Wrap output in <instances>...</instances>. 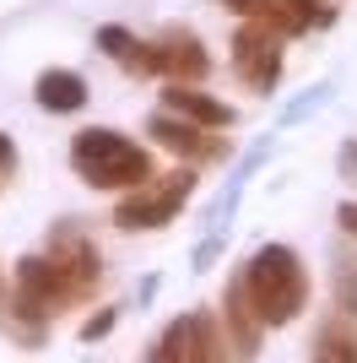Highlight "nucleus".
Wrapping results in <instances>:
<instances>
[{"mask_svg":"<svg viewBox=\"0 0 357 363\" xmlns=\"http://www.w3.org/2000/svg\"><path fill=\"white\" fill-rule=\"evenodd\" d=\"M282 28H271L260 11H249V22L233 33V71L249 92H271L282 76Z\"/></svg>","mask_w":357,"mask_h":363,"instance_id":"obj_3","label":"nucleus"},{"mask_svg":"<svg viewBox=\"0 0 357 363\" xmlns=\"http://www.w3.org/2000/svg\"><path fill=\"white\" fill-rule=\"evenodd\" d=\"M152 60H157V71H163L168 82H200V76L211 71L206 44H200L195 33H157V38H152Z\"/></svg>","mask_w":357,"mask_h":363,"instance_id":"obj_6","label":"nucleus"},{"mask_svg":"<svg viewBox=\"0 0 357 363\" xmlns=\"http://www.w3.org/2000/svg\"><path fill=\"white\" fill-rule=\"evenodd\" d=\"M238 277H244L254 315L266 320V325H287V320H298V315H303V303H309L303 260H298L287 244H266V250H254V260Z\"/></svg>","mask_w":357,"mask_h":363,"instance_id":"obj_1","label":"nucleus"},{"mask_svg":"<svg viewBox=\"0 0 357 363\" xmlns=\"http://www.w3.org/2000/svg\"><path fill=\"white\" fill-rule=\"evenodd\" d=\"M71 163L76 174L98 190H135V184L152 179V157L147 147L125 141L119 130H81L71 141Z\"/></svg>","mask_w":357,"mask_h":363,"instance_id":"obj_2","label":"nucleus"},{"mask_svg":"<svg viewBox=\"0 0 357 363\" xmlns=\"http://www.w3.org/2000/svg\"><path fill=\"white\" fill-rule=\"evenodd\" d=\"M227 11H254V6H260V0H222Z\"/></svg>","mask_w":357,"mask_h":363,"instance_id":"obj_16","label":"nucleus"},{"mask_svg":"<svg viewBox=\"0 0 357 363\" xmlns=\"http://www.w3.org/2000/svg\"><path fill=\"white\" fill-rule=\"evenodd\" d=\"M163 104L174 114H184V120H195V125H233V108L206 98V92H195V82H168Z\"/></svg>","mask_w":357,"mask_h":363,"instance_id":"obj_8","label":"nucleus"},{"mask_svg":"<svg viewBox=\"0 0 357 363\" xmlns=\"http://www.w3.org/2000/svg\"><path fill=\"white\" fill-rule=\"evenodd\" d=\"M314 352H319V358H330V363H357V320L336 315V320L325 325V336L314 342Z\"/></svg>","mask_w":357,"mask_h":363,"instance_id":"obj_12","label":"nucleus"},{"mask_svg":"<svg viewBox=\"0 0 357 363\" xmlns=\"http://www.w3.org/2000/svg\"><path fill=\"white\" fill-rule=\"evenodd\" d=\"M147 136L163 141L174 157H222V152H227V147H217V141H211L195 120H184V114H174V108H168V114H152V120H147Z\"/></svg>","mask_w":357,"mask_h":363,"instance_id":"obj_7","label":"nucleus"},{"mask_svg":"<svg viewBox=\"0 0 357 363\" xmlns=\"http://www.w3.org/2000/svg\"><path fill=\"white\" fill-rule=\"evenodd\" d=\"M336 217H341V228H346V233H352V239H357V201H346V206H341V212H336Z\"/></svg>","mask_w":357,"mask_h":363,"instance_id":"obj_15","label":"nucleus"},{"mask_svg":"<svg viewBox=\"0 0 357 363\" xmlns=\"http://www.w3.org/2000/svg\"><path fill=\"white\" fill-rule=\"evenodd\" d=\"M260 325H266V320L254 315L244 277H233V288H227V331H233V347H238V352H254V336H260Z\"/></svg>","mask_w":357,"mask_h":363,"instance_id":"obj_10","label":"nucleus"},{"mask_svg":"<svg viewBox=\"0 0 357 363\" xmlns=\"http://www.w3.org/2000/svg\"><path fill=\"white\" fill-rule=\"evenodd\" d=\"M98 44L108 49V55H119V65L130 76H152L157 71V60H152V38H130L125 28H103L98 33Z\"/></svg>","mask_w":357,"mask_h":363,"instance_id":"obj_11","label":"nucleus"},{"mask_svg":"<svg viewBox=\"0 0 357 363\" xmlns=\"http://www.w3.org/2000/svg\"><path fill=\"white\" fill-rule=\"evenodd\" d=\"M38 104L49 114H76V108L87 104V82L76 71H44L38 76Z\"/></svg>","mask_w":357,"mask_h":363,"instance_id":"obj_9","label":"nucleus"},{"mask_svg":"<svg viewBox=\"0 0 357 363\" xmlns=\"http://www.w3.org/2000/svg\"><path fill=\"white\" fill-rule=\"evenodd\" d=\"M336 288H341V309H352V315H357V272H341Z\"/></svg>","mask_w":357,"mask_h":363,"instance_id":"obj_13","label":"nucleus"},{"mask_svg":"<svg viewBox=\"0 0 357 363\" xmlns=\"http://www.w3.org/2000/svg\"><path fill=\"white\" fill-rule=\"evenodd\" d=\"M222 352V336H217V320L211 315H184L163 331V342L152 347V363H206Z\"/></svg>","mask_w":357,"mask_h":363,"instance_id":"obj_5","label":"nucleus"},{"mask_svg":"<svg viewBox=\"0 0 357 363\" xmlns=\"http://www.w3.org/2000/svg\"><path fill=\"white\" fill-rule=\"evenodd\" d=\"M190 201V174H168V179H157L152 190H135V196H125L114 206V228H125V233H141V228H163L178 217V206Z\"/></svg>","mask_w":357,"mask_h":363,"instance_id":"obj_4","label":"nucleus"},{"mask_svg":"<svg viewBox=\"0 0 357 363\" xmlns=\"http://www.w3.org/2000/svg\"><path fill=\"white\" fill-rule=\"evenodd\" d=\"M16 168V152H11V136H0V179Z\"/></svg>","mask_w":357,"mask_h":363,"instance_id":"obj_14","label":"nucleus"}]
</instances>
